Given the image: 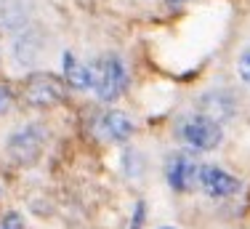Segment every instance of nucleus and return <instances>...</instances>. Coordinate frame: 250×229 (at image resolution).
Wrapping results in <instances>:
<instances>
[{
  "instance_id": "obj_2",
  "label": "nucleus",
  "mask_w": 250,
  "mask_h": 229,
  "mask_svg": "<svg viewBox=\"0 0 250 229\" xmlns=\"http://www.w3.org/2000/svg\"><path fill=\"white\" fill-rule=\"evenodd\" d=\"M67 83L51 72H32L21 83V101L32 110H53L67 99Z\"/></svg>"
},
{
  "instance_id": "obj_5",
  "label": "nucleus",
  "mask_w": 250,
  "mask_h": 229,
  "mask_svg": "<svg viewBox=\"0 0 250 229\" xmlns=\"http://www.w3.org/2000/svg\"><path fill=\"white\" fill-rule=\"evenodd\" d=\"M93 131H96V136L101 141H128L130 136H133V120L128 117V114L117 112V110H109V112H101L96 117V123H93Z\"/></svg>"
},
{
  "instance_id": "obj_1",
  "label": "nucleus",
  "mask_w": 250,
  "mask_h": 229,
  "mask_svg": "<svg viewBox=\"0 0 250 229\" xmlns=\"http://www.w3.org/2000/svg\"><path fill=\"white\" fill-rule=\"evenodd\" d=\"M91 67V91L101 101H115L120 99L125 86H128V69H125L123 59L117 56H101L88 62Z\"/></svg>"
},
{
  "instance_id": "obj_13",
  "label": "nucleus",
  "mask_w": 250,
  "mask_h": 229,
  "mask_svg": "<svg viewBox=\"0 0 250 229\" xmlns=\"http://www.w3.org/2000/svg\"><path fill=\"white\" fill-rule=\"evenodd\" d=\"M11 107H14V93L8 86H0V114H5Z\"/></svg>"
},
{
  "instance_id": "obj_15",
  "label": "nucleus",
  "mask_w": 250,
  "mask_h": 229,
  "mask_svg": "<svg viewBox=\"0 0 250 229\" xmlns=\"http://www.w3.org/2000/svg\"><path fill=\"white\" fill-rule=\"evenodd\" d=\"M144 224V203H136V210H133V221H130V229H141Z\"/></svg>"
},
{
  "instance_id": "obj_11",
  "label": "nucleus",
  "mask_w": 250,
  "mask_h": 229,
  "mask_svg": "<svg viewBox=\"0 0 250 229\" xmlns=\"http://www.w3.org/2000/svg\"><path fill=\"white\" fill-rule=\"evenodd\" d=\"M62 69H64V83L75 91H91V67L75 56V53H64L62 56Z\"/></svg>"
},
{
  "instance_id": "obj_14",
  "label": "nucleus",
  "mask_w": 250,
  "mask_h": 229,
  "mask_svg": "<svg viewBox=\"0 0 250 229\" xmlns=\"http://www.w3.org/2000/svg\"><path fill=\"white\" fill-rule=\"evenodd\" d=\"M237 69H240V77L245 83H250V48H245V53L240 56V64H237Z\"/></svg>"
},
{
  "instance_id": "obj_12",
  "label": "nucleus",
  "mask_w": 250,
  "mask_h": 229,
  "mask_svg": "<svg viewBox=\"0 0 250 229\" xmlns=\"http://www.w3.org/2000/svg\"><path fill=\"white\" fill-rule=\"evenodd\" d=\"M0 229H24V216L16 213V210H8L0 219Z\"/></svg>"
},
{
  "instance_id": "obj_7",
  "label": "nucleus",
  "mask_w": 250,
  "mask_h": 229,
  "mask_svg": "<svg viewBox=\"0 0 250 229\" xmlns=\"http://www.w3.org/2000/svg\"><path fill=\"white\" fill-rule=\"evenodd\" d=\"M197 179H200V186L210 197H229V195H234V192L240 189V182L218 165H200V176Z\"/></svg>"
},
{
  "instance_id": "obj_17",
  "label": "nucleus",
  "mask_w": 250,
  "mask_h": 229,
  "mask_svg": "<svg viewBox=\"0 0 250 229\" xmlns=\"http://www.w3.org/2000/svg\"><path fill=\"white\" fill-rule=\"evenodd\" d=\"M0 197H3V186H0Z\"/></svg>"
},
{
  "instance_id": "obj_8",
  "label": "nucleus",
  "mask_w": 250,
  "mask_h": 229,
  "mask_svg": "<svg viewBox=\"0 0 250 229\" xmlns=\"http://www.w3.org/2000/svg\"><path fill=\"white\" fill-rule=\"evenodd\" d=\"M200 112L218 120V123H226L237 112V99L229 91H221V88L218 91H208L200 96Z\"/></svg>"
},
{
  "instance_id": "obj_4",
  "label": "nucleus",
  "mask_w": 250,
  "mask_h": 229,
  "mask_svg": "<svg viewBox=\"0 0 250 229\" xmlns=\"http://www.w3.org/2000/svg\"><path fill=\"white\" fill-rule=\"evenodd\" d=\"M181 138H184V144H189L197 152H210V149H216L221 144L224 128L218 120H213V117L200 112V114H192V117H187L181 123Z\"/></svg>"
},
{
  "instance_id": "obj_3",
  "label": "nucleus",
  "mask_w": 250,
  "mask_h": 229,
  "mask_svg": "<svg viewBox=\"0 0 250 229\" xmlns=\"http://www.w3.org/2000/svg\"><path fill=\"white\" fill-rule=\"evenodd\" d=\"M45 141H48V131H45L43 123H24L8 134V138H5V155L16 165H32L43 155Z\"/></svg>"
},
{
  "instance_id": "obj_16",
  "label": "nucleus",
  "mask_w": 250,
  "mask_h": 229,
  "mask_svg": "<svg viewBox=\"0 0 250 229\" xmlns=\"http://www.w3.org/2000/svg\"><path fill=\"white\" fill-rule=\"evenodd\" d=\"M160 229H173V227H160Z\"/></svg>"
},
{
  "instance_id": "obj_9",
  "label": "nucleus",
  "mask_w": 250,
  "mask_h": 229,
  "mask_svg": "<svg viewBox=\"0 0 250 229\" xmlns=\"http://www.w3.org/2000/svg\"><path fill=\"white\" fill-rule=\"evenodd\" d=\"M43 51V38H40V29L35 27H24L16 32L14 38V59L19 67H29L35 59Z\"/></svg>"
},
{
  "instance_id": "obj_6",
  "label": "nucleus",
  "mask_w": 250,
  "mask_h": 229,
  "mask_svg": "<svg viewBox=\"0 0 250 229\" xmlns=\"http://www.w3.org/2000/svg\"><path fill=\"white\" fill-rule=\"evenodd\" d=\"M165 173H168V184L173 186L176 192H187V189H192V184L197 182V176H200V162L194 160L192 155L178 152L168 160Z\"/></svg>"
},
{
  "instance_id": "obj_10",
  "label": "nucleus",
  "mask_w": 250,
  "mask_h": 229,
  "mask_svg": "<svg viewBox=\"0 0 250 229\" xmlns=\"http://www.w3.org/2000/svg\"><path fill=\"white\" fill-rule=\"evenodd\" d=\"M29 14H32V3L29 0H0V24L8 32H19L27 27Z\"/></svg>"
}]
</instances>
